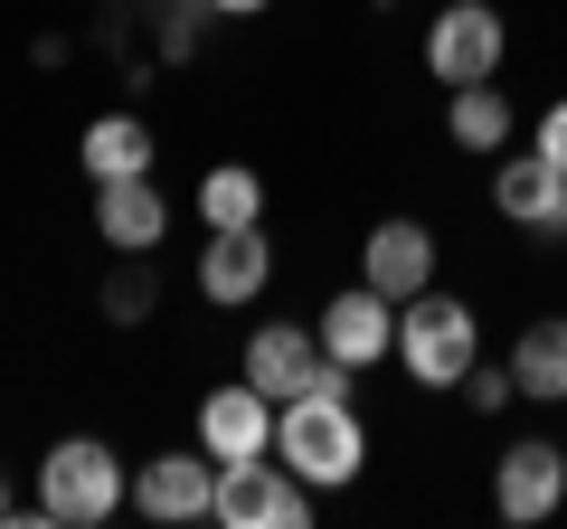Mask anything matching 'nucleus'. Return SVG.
I'll use <instances>...</instances> for the list:
<instances>
[{"instance_id":"nucleus-3","label":"nucleus","mask_w":567,"mask_h":529,"mask_svg":"<svg viewBox=\"0 0 567 529\" xmlns=\"http://www.w3.org/2000/svg\"><path fill=\"white\" fill-rule=\"evenodd\" d=\"M123 501H133V483H123L114 445H95V435H66V445H48V464H39V520H58V529H95V520H114Z\"/></svg>"},{"instance_id":"nucleus-4","label":"nucleus","mask_w":567,"mask_h":529,"mask_svg":"<svg viewBox=\"0 0 567 529\" xmlns=\"http://www.w3.org/2000/svg\"><path fill=\"white\" fill-rule=\"evenodd\" d=\"M246 378L265 387V397H312V387H322V397H350V360H331L322 350V331H303V322H265L256 341H246Z\"/></svg>"},{"instance_id":"nucleus-6","label":"nucleus","mask_w":567,"mask_h":529,"mask_svg":"<svg viewBox=\"0 0 567 529\" xmlns=\"http://www.w3.org/2000/svg\"><path fill=\"white\" fill-rule=\"evenodd\" d=\"M502 10H483V0H454V10H435V29H425V66H435V85H483L502 76Z\"/></svg>"},{"instance_id":"nucleus-16","label":"nucleus","mask_w":567,"mask_h":529,"mask_svg":"<svg viewBox=\"0 0 567 529\" xmlns=\"http://www.w3.org/2000/svg\"><path fill=\"white\" fill-rule=\"evenodd\" d=\"M76 152H85L95 180H133V170H152V123H142V114H95Z\"/></svg>"},{"instance_id":"nucleus-11","label":"nucleus","mask_w":567,"mask_h":529,"mask_svg":"<svg viewBox=\"0 0 567 529\" xmlns=\"http://www.w3.org/2000/svg\"><path fill=\"white\" fill-rule=\"evenodd\" d=\"M492 208H502L511 227H529V237H567V170L548 162V152L502 162L492 170Z\"/></svg>"},{"instance_id":"nucleus-1","label":"nucleus","mask_w":567,"mask_h":529,"mask_svg":"<svg viewBox=\"0 0 567 529\" xmlns=\"http://www.w3.org/2000/svg\"><path fill=\"white\" fill-rule=\"evenodd\" d=\"M275 454L293 473H303L312 491H341V483H360V464H369V426L350 416V397H284L275 407Z\"/></svg>"},{"instance_id":"nucleus-8","label":"nucleus","mask_w":567,"mask_h":529,"mask_svg":"<svg viewBox=\"0 0 567 529\" xmlns=\"http://www.w3.org/2000/svg\"><path fill=\"white\" fill-rule=\"evenodd\" d=\"M265 284H275V246H265V227H208V256H199V293H208V303L246 312Z\"/></svg>"},{"instance_id":"nucleus-17","label":"nucleus","mask_w":567,"mask_h":529,"mask_svg":"<svg viewBox=\"0 0 567 529\" xmlns=\"http://www.w3.org/2000/svg\"><path fill=\"white\" fill-rule=\"evenodd\" d=\"M445 133H454V143H464V152H502L511 143V104H502V85H454V104H445Z\"/></svg>"},{"instance_id":"nucleus-23","label":"nucleus","mask_w":567,"mask_h":529,"mask_svg":"<svg viewBox=\"0 0 567 529\" xmlns=\"http://www.w3.org/2000/svg\"><path fill=\"white\" fill-rule=\"evenodd\" d=\"M0 520H10V483H0Z\"/></svg>"},{"instance_id":"nucleus-10","label":"nucleus","mask_w":567,"mask_h":529,"mask_svg":"<svg viewBox=\"0 0 567 529\" xmlns=\"http://www.w3.org/2000/svg\"><path fill=\"white\" fill-rule=\"evenodd\" d=\"M322 350H331V360H350V369L388 360V350H398V303H388L379 284L331 293V303H322Z\"/></svg>"},{"instance_id":"nucleus-22","label":"nucleus","mask_w":567,"mask_h":529,"mask_svg":"<svg viewBox=\"0 0 567 529\" xmlns=\"http://www.w3.org/2000/svg\"><path fill=\"white\" fill-rule=\"evenodd\" d=\"M199 10H218V20H256V10H275V0H199Z\"/></svg>"},{"instance_id":"nucleus-7","label":"nucleus","mask_w":567,"mask_h":529,"mask_svg":"<svg viewBox=\"0 0 567 529\" xmlns=\"http://www.w3.org/2000/svg\"><path fill=\"white\" fill-rule=\"evenodd\" d=\"M133 510L142 520H208L218 510V454H152L133 473Z\"/></svg>"},{"instance_id":"nucleus-15","label":"nucleus","mask_w":567,"mask_h":529,"mask_svg":"<svg viewBox=\"0 0 567 529\" xmlns=\"http://www.w3.org/2000/svg\"><path fill=\"white\" fill-rule=\"evenodd\" d=\"M511 378H520V397H539V407H558V397H567V322H558V312L529 322L520 341H511Z\"/></svg>"},{"instance_id":"nucleus-13","label":"nucleus","mask_w":567,"mask_h":529,"mask_svg":"<svg viewBox=\"0 0 567 529\" xmlns=\"http://www.w3.org/2000/svg\"><path fill=\"white\" fill-rule=\"evenodd\" d=\"M360 284H379L388 303H416V293L435 284V237H425L416 218L369 227V246H360Z\"/></svg>"},{"instance_id":"nucleus-21","label":"nucleus","mask_w":567,"mask_h":529,"mask_svg":"<svg viewBox=\"0 0 567 529\" xmlns=\"http://www.w3.org/2000/svg\"><path fill=\"white\" fill-rule=\"evenodd\" d=\"M529 152H548V162L567 170V95H558V104H548V114H539V143H529Z\"/></svg>"},{"instance_id":"nucleus-9","label":"nucleus","mask_w":567,"mask_h":529,"mask_svg":"<svg viewBox=\"0 0 567 529\" xmlns=\"http://www.w3.org/2000/svg\"><path fill=\"white\" fill-rule=\"evenodd\" d=\"M199 445L218 454V464L275 454V397H265L256 378H237V387H208V407H199Z\"/></svg>"},{"instance_id":"nucleus-5","label":"nucleus","mask_w":567,"mask_h":529,"mask_svg":"<svg viewBox=\"0 0 567 529\" xmlns=\"http://www.w3.org/2000/svg\"><path fill=\"white\" fill-rule=\"evenodd\" d=\"M208 520H227V529H303L312 520V483L293 464H265V454H246V464H218V510Z\"/></svg>"},{"instance_id":"nucleus-2","label":"nucleus","mask_w":567,"mask_h":529,"mask_svg":"<svg viewBox=\"0 0 567 529\" xmlns=\"http://www.w3.org/2000/svg\"><path fill=\"white\" fill-rule=\"evenodd\" d=\"M473 360H483V312L454 303V293L425 284L416 303H398V369L416 387H464Z\"/></svg>"},{"instance_id":"nucleus-18","label":"nucleus","mask_w":567,"mask_h":529,"mask_svg":"<svg viewBox=\"0 0 567 529\" xmlns=\"http://www.w3.org/2000/svg\"><path fill=\"white\" fill-rule=\"evenodd\" d=\"M199 218H208V227H265V180H256L246 162H218V170L199 180Z\"/></svg>"},{"instance_id":"nucleus-14","label":"nucleus","mask_w":567,"mask_h":529,"mask_svg":"<svg viewBox=\"0 0 567 529\" xmlns=\"http://www.w3.org/2000/svg\"><path fill=\"white\" fill-rule=\"evenodd\" d=\"M162 227H171V208H162V189L142 180V170H133V180H95V237H104V246L142 256Z\"/></svg>"},{"instance_id":"nucleus-19","label":"nucleus","mask_w":567,"mask_h":529,"mask_svg":"<svg viewBox=\"0 0 567 529\" xmlns=\"http://www.w3.org/2000/svg\"><path fill=\"white\" fill-rule=\"evenodd\" d=\"M104 312H114V322H142V312H152V274H142V264H123L114 284H104Z\"/></svg>"},{"instance_id":"nucleus-20","label":"nucleus","mask_w":567,"mask_h":529,"mask_svg":"<svg viewBox=\"0 0 567 529\" xmlns=\"http://www.w3.org/2000/svg\"><path fill=\"white\" fill-rule=\"evenodd\" d=\"M464 397H473V416H492V407H511V397H520V378H511V369H483V360H473Z\"/></svg>"},{"instance_id":"nucleus-12","label":"nucleus","mask_w":567,"mask_h":529,"mask_svg":"<svg viewBox=\"0 0 567 529\" xmlns=\"http://www.w3.org/2000/svg\"><path fill=\"white\" fill-rule=\"evenodd\" d=\"M492 501H502V520L539 529L548 510L567 501V454L558 445H511L502 464H492Z\"/></svg>"}]
</instances>
